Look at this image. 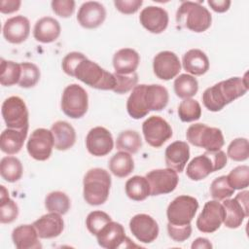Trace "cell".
I'll return each instance as SVG.
<instances>
[{"label": "cell", "instance_id": "obj_1", "mask_svg": "<svg viewBox=\"0 0 249 249\" xmlns=\"http://www.w3.org/2000/svg\"><path fill=\"white\" fill-rule=\"evenodd\" d=\"M247 90L246 75L244 78L231 77L207 88L202 93V102L207 110L218 112L233 100L243 96Z\"/></svg>", "mask_w": 249, "mask_h": 249}, {"label": "cell", "instance_id": "obj_2", "mask_svg": "<svg viewBox=\"0 0 249 249\" xmlns=\"http://www.w3.org/2000/svg\"><path fill=\"white\" fill-rule=\"evenodd\" d=\"M72 77L96 89L113 90L116 86L114 74L101 68L96 62L89 60L87 56L76 65Z\"/></svg>", "mask_w": 249, "mask_h": 249}, {"label": "cell", "instance_id": "obj_3", "mask_svg": "<svg viewBox=\"0 0 249 249\" xmlns=\"http://www.w3.org/2000/svg\"><path fill=\"white\" fill-rule=\"evenodd\" d=\"M83 186V196L86 202L89 205H101L108 199L111 176L103 168H91L85 174Z\"/></svg>", "mask_w": 249, "mask_h": 249}, {"label": "cell", "instance_id": "obj_4", "mask_svg": "<svg viewBox=\"0 0 249 249\" xmlns=\"http://www.w3.org/2000/svg\"><path fill=\"white\" fill-rule=\"evenodd\" d=\"M176 21L179 25L193 32L200 33L211 26L212 17L200 2L184 1L176 12Z\"/></svg>", "mask_w": 249, "mask_h": 249}, {"label": "cell", "instance_id": "obj_5", "mask_svg": "<svg viewBox=\"0 0 249 249\" xmlns=\"http://www.w3.org/2000/svg\"><path fill=\"white\" fill-rule=\"evenodd\" d=\"M227 164L226 153L206 151L204 154L194 158L187 165V176L193 181H200L212 172L221 170Z\"/></svg>", "mask_w": 249, "mask_h": 249}, {"label": "cell", "instance_id": "obj_6", "mask_svg": "<svg viewBox=\"0 0 249 249\" xmlns=\"http://www.w3.org/2000/svg\"><path fill=\"white\" fill-rule=\"evenodd\" d=\"M187 140L194 146L203 148L208 152L221 150L225 144L224 135L220 128L208 126L205 124H195L188 127Z\"/></svg>", "mask_w": 249, "mask_h": 249}, {"label": "cell", "instance_id": "obj_7", "mask_svg": "<svg viewBox=\"0 0 249 249\" xmlns=\"http://www.w3.org/2000/svg\"><path fill=\"white\" fill-rule=\"evenodd\" d=\"M89 97L87 91L77 84L67 86L61 96V110L71 119H80L88 111Z\"/></svg>", "mask_w": 249, "mask_h": 249}, {"label": "cell", "instance_id": "obj_8", "mask_svg": "<svg viewBox=\"0 0 249 249\" xmlns=\"http://www.w3.org/2000/svg\"><path fill=\"white\" fill-rule=\"evenodd\" d=\"M198 201L191 196H179L168 205L166 216L168 223L174 226H186L191 224L196 210Z\"/></svg>", "mask_w": 249, "mask_h": 249}, {"label": "cell", "instance_id": "obj_9", "mask_svg": "<svg viewBox=\"0 0 249 249\" xmlns=\"http://www.w3.org/2000/svg\"><path fill=\"white\" fill-rule=\"evenodd\" d=\"M248 191L238 193L234 198H226L223 202L225 212L223 223L229 229H237L249 216Z\"/></svg>", "mask_w": 249, "mask_h": 249}, {"label": "cell", "instance_id": "obj_10", "mask_svg": "<svg viewBox=\"0 0 249 249\" xmlns=\"http://www.w3.org/2000/svg\"><path fill=\"white\" fill-rule=\"evenodd\" d=\"M2 117L9 128H28V110L25 102L18 96H10L2 104Z\"/></svg>", "mask_w": 249, "mask_h": 249}, {"label": "cell", "instance_id": "obj_11", "mask_svg": "<svg viewBox=\"0 0 249 249\" xmlns=\"http://www.w3.org/2000/svg\"><path fill=\"white\" fill-rule=\"evenodd\" d=\"M142 131L146 142L154 147H161L172 136L170 124L160 116H152L142 124Z\"/></svg>", "mask_w": 249, "mask_h": 249}, {"label": "cell", "instance_id": "obj_12", "mask_svg": "<svg viewBox=\"0 0 249 249\" xmlns=\"http://www.w3.org/2000/svg\"><path fill=\"white\" fill-rule=\"evenodd\" d=\"M53 147V133L47 128L35 129L29 136L26 144L29 156L40 161L47 160L51 157Z\"/></svg>", "mask_w": 249, "mask_h": 249}, {"label": "cell", "instance_id": "obj_13", "mask_svg": "<svg viewBox=\"0 0 249 249\" xmlns=\"http://www.w3.org/2000/svg\"><path fill=\"white\" fill-rule=\"evenodd\" d=\"M145 177L150 186V196L169 194L176 189L179 182L177 172L168 167L151 170Z\"/></svg>", "mask_w": 249, "mask_h": 249}, {"label": "cell", "instance_id": "obj_14", "mask_svg": "<svg viewBox=\"0 0 249 249\" xmlns=\"http://www.w3.org/2000/svg\"><path fill=\"white\" fill-rule=\"evenodd\" d=\"M225 212L219 200L207 201L196 219V228L204 233L216 231L222 225Z\"/></svg>", "mask_w": 249, "mask_h": 249}, {"label": "cell", "instance_id": "obj_15", "mask_svg": "<svg viewBox=\"0 0 249 249\" xmlns=\"http://www.w3.org/2000/svg\"><path fill=\"white\" fill-rule=\"evenodd\" d=\"M129 229L136 239L142 243H152L159 235L157 221L148 214L134 215L129 221Z\"/></svg>", "mask_w": 249, "mask_h": 249}, {"label": "cell", "instance_id": "obj_16", "mask_svg": "<svg viewBox=\"0 0 249 249\" xmlns=\"http://www.w3.org/2000/svg\"><path fill=\"white\" fill-rule=\"evenodd\" d=\"M86 147L90 155L94 157H104L108 155L114 147L113 136L107 128L95 126L88 132Z\"/></svg>", "mask_w": 249, "mask_h": 249}, {"label": "cell", "instance_id": "obj_17", "mask_svg": "<svg viewBox=\"0 0 249 249\" xmlns=\"http://www.w3.org/2000/svg\"><path fill=\"white\" fill-rule=\"evenodd\" d=\"M155 75L163 81L175 78L181 71V62L176 53L170 51H162L157 53L153 59Z\"/></svg>", "mask_w": 249, "mask_h": 249}, {"label": "cell", "instance_id": "obj_18", "mask_svg": "<svg viewBox=\"0 0 249 249\" xmlns=\"http://www.w3.org/2000/svg\"><path fill=\"white\" fill-rule=\"evenodd\" d=\"M99 246L106 249H117L122 246L125 247V242L129 238L125 235L122 224L110 221L95 235Z\"/></svg>", "mask_w": 249, "mask_h": 249}, {"label": "cell", "instance_id": "obj_19", "mask_svg": "<svg viewBox=\"0 0 249 249\" xmlns=\"http://www.w3.org/2000/svg\"><path fill=\"white\" fill-rule=\"evenodd\" d=\"M106 18V10L104 6L96 1H88L81 5L77 20L81 26L88 29H93L100 26Z\"/></svg>", "mask_w": 249, "mask_h": 249}, {"label": "cell", "instance_id": "obj_20", "mask_svg": "<svg viewBox=\"0 0 249 249\" xmlns=\"http://www.w3.org/2000/svg\"><path fill=\"white\" fill-rule=\"evenodd\" d=\"M139 20L142 26L149 32L160 34L166 29L169 18L167 12L163 8L148 6L141 11Z\"/></svg>", "mask_w": 249, "mask_h": 249}, {"label": "cell", "instance_id": "obj_21", "mask_svg": "<svg viewBox=\"0 0 249 249\" xmlns=\"http://www.w3.org/2000/svg\"><path fill=\"white\" fill-rule=\"evenodd\" d=\"M30 33V22L23 16H16L8 18L3 25V36L12 44L24 42Z\"/></svg>", "mask_w": 249, "mask_h": 249}, {"label": "cell", "instance_id": "obj_22", "mask_svg": "<svg viewBox=\"0 0 249 249\" xmlns=\"http://www.w3.org/2000/svg\"><path fill=\"white\" fill-rule=\"evenodd\" d=\"M190 159V147L187 142L174 141L167 146L164 153L165 164L176 172H182Z\"/></svg>", "mask_w": 249, "mask_h": 249}, {"label": "cell", "instance_id": "obj_23", "mask_svg": "<svg viewBox=\"0 0 249 249\" xmlns=\"http://www.w3.org/2000/svg\"><path fill=\"white\" fill-rule=\"evenodd\" d=\"M40 238L49 239L58 236L64 229V222L60 214L50 212L41 216L32 224Z\"/></svg>", "mask_w": 249, "mask_h": 249}, {"label": "cell", "instance_id": "obj_24", "mask_svg": "<svg viewBox=\"0 0 249 249\" xmlns=\"http://www.w3.org/2000/svg\"><path fill=\"white\" fill-rule=\"evenodd\" d=\"M51 131L53 136L54 148L58 151H66L76 142L74 127L65 121H57L53 124Z\"/></svg>", "mask_w": 249, "mask_h": 249}, {"label": "cell", "instance_id": "obj_25", "mask_svg": "<svg viewBox=\"0 0 249 249\" xmlns=\"http://www.w3.org/2000/svg\"><path fill=\"white\" fill-rule=\"evenodd\" d=\"M12 239L18 249H39L42 244L33 225H19L12 232Z\"/></svg>", "mask_w": 249, "mask_h": 249}, {"label": "cell", "instance_id": "obj_26", "mask_svg": "<svg viewBox=\"0 0 249 249\" xmlns=\"http://www.w3.org/2000/svg\"><path fill=\"white\" fill-rule=\"evenodd\" d=\"M60 24L52 17H44L38 19L34 25L33 36L36 41L41 43L54 42L60 35Z\"/></svg>", "mask_w": 249, "mask_h": 249}, {"label": "cell", "instance_id": "obj_27", "mask_svg": "<svg viewBox=\"0 0 249 249\" xmlns=\"http://www.w3.org/2000/svg\"><path fill=\"white\" fill-rule=\"evenodd\" d=\"M140 62L138 53L130 48L121 49L113 56V66L117 74H131L135 72Z\"/></svg>", "mask_w": 249, "mask_h": 249}, {"label": "cell", "instance_id": "obj_28", "mask_svg": "<svg viewBox=\"0 0 249 249\" xmlns=\"http://www.w3.org/2000/svg\"><path fill=\"white\" fill-rule=\"evenodd\" d=\"M28 128L17 129L9 128L4 129L0 135V148L1 151L7 155L18 154L24 143L27 136Z\"/></svg>", "mask_w": 249, "mask_h": 249}, {"label": "cell", "instance_id": "obj_29", "mask_svg": "<svg viewBox=\"0 0 249 249\" xmlns=\"http://www.w3.org/2000/svg\"><path fill=\"white\" fill-rule=\"evenodd\" d=\"M182 65L188 73L195 76H200L208 71L209 59L201 50L192 49L183 55Z\"/></svg>", "mask_w": 249, "mask_h": 249}, {"label": "cell", "instance_id": "obj_30", "mask_svg": "<svg viewBox=\"0 0 249 249\" xmlns=\"http://www.w3.org/2000/svg\"><path fill=\"white\" fill-rule=\"evenodd\" d=\"M146 85H138L132 89L126 101V110L128 115L135 120L146 117L150 110L145 100Z\"/></svg>", "mask_w": 249, "mask_h": 249}, {"label": "cell", "instance_id": "obj_31", "mask_svg": "<svg viewBox=\"0 0 249 249\" xmlns=\"http://www.w3.org/2000/svg\"><path fill=\"white\" fill-rule=\"evenodd\" d=\"M167 89L161 85H146L145 100L150 111H161L168 103Z\"/></svg>", "mask_w": 249, "mask_h": 249}, {"label": "cell", "instance_id": "obj_32", "mask_svg": "<svg viewBox=\"0 0 249 249\" xmlns=\"http://www.w3.org/2000/svg\"><path fill=\"white\" fill-rule=\"evenodd\" d=\"M109 169L116 177L124 178L133 171L134 160L129 153L120 151L110 159Z\"/></svg>", "mask_w": 249, "mask_h": 249}, {"label": "cell", "instance_id": "obj_33", "mask_svg": "<svg viewBox=\"0 0 249 249\" xmlns=\"http://www.w3.org/2000/svg\"><path fill=\"white\" fill-rule=\"evenodd\" d=\"M126 196L135 201H142L150 196V186L146 177L135 175L125 183Z\"/></svg>", "mask_w": 249, "mask_h": 249}, {"label": "cell", "instance_id": "obj_34", "mask_svg": "<svg viewBox=\"0 0 249 249\" xmlns=\"http://www.w3.org/2000/svg\"><path fill=\"white\" fill-rule=\"evenodd\" d=\"M23 172L20 160L16 157H4L0 161V174L2 178L10 183L18 181Z\"/></svg>", "mask_w": 249, "mask_h": 249}, {"label": "cell", "instance_id": "obj_35", "mask_svg": "<svg viewBox=\"0 0 249 249\" xmlns=\"http://www.w3.org/2000/svg\"><path fill=\"white\" fill-rule=\"evenodd\" d=\"M174 91L180 98H192L198 90L197 80L189 74H181L174 81Z\"/></svg>", "mask_w": 249, "mask_h": 249}, {"label": "cell", "instance_id": "obj_36", "mask_svg": "<svg viewBox=\"0 0 249 249\" xmlns=\"http://www.w3.org/2000/svg\"><path fill=\"white\" fill-rule=\"evenodd\" d=\"M18 216V204L9 197V192L5 186L1 185L0 193V222L2 224H10Z\"/></svg>", "mask_w": 249, "mask_h": 249}, {"label": "cell", "instance_id": "obj_37", "mask_svg": "<svg viewBox=\"0 0 249 249\" xmlns=\"http://www.w3.org/2000/svg\"><path fill=\"white\" fill-rule=\"evenodd\" d=\"M21 74L20 63L1 58L0 84L4 87H11L18 84Z\"/></svg>", "mask_w": 249, "mask_h": 249}, {"label": "cell", "instance_id": "obj_38", "mask_svg": "<svg viewBox=\"0 0 249 249\" xmlns=\"http://www.w3.org/2000/svg\"><path fill=\"white\" fill-rule=\"evenodd\" d=\"M142 147L140 134L135 130L122 131L116 141V148L120 151H124L129 154L137 153Z\"/></svg>", "mask_w": 249, "mask_h": 249}, {"label": "cell", "instance_id": "obj_39", "mask_svg": "<svg viewBox=\"0 0 249 249\" xmlns=\"http://www.w3.org/2000/svg\"><path fill=\"white\" fill-rule=\"evenodd\" d=\"M45 206L49 212H55L60 215H64L70 209L71 202L65 193L55 191L47 195L45 198Z\"/></svg>", "mask_w": 249, "mask_h": 249}, {"label": "cell", "instance_id": "obj_40", "mask_svg": "<svg viewBox=\"0 0 249 249\" xmlns=\"http://www.w3.org/2000/svg\"><path fill=\"white\" fill-rule=\"evenodd\" d=\"M178 116L184 123L197 121L201 117V107L195 99H184L178 106Z\"/></svg>", "mask_w": 249, "mask_h": 249}, {"label": "cell", "instance_id": "obj_41", "mask_svg": "<svg viewBox=\"0 0 249 249\" xmlns=\"http://www.w3.org/2000/svg\"><path fill=\"white\" fill-rule=\"evenodd\" d=\"M21 74L18 82L20 88L29 89L36 86L40 79V70L36 64L31 62H21Z\"/></svg>", "mask_w": 249, "mask_h": 249}, {"label": "cell", "instance_id": "obj_42", "mask_svg": "<svg viewBox=\"0 0 249 249\" xmlns=\"http://www.w3.org/2000/svg\"><path fill=\"white\" fill-rule=\"evenodd\" d=\"M234 189L230 185L227 176H220L213 180L210 185V195L215 200H224L231 197Z\"/></svg>", "mask_w": 249, "mask_h": 249}, {"label": "cell", "instance_id": "obj_43", "mask_svg": "<svg viewBox=\"0 0 249 249\" xmlns=\"http://www.w3.org/2000/svg\"><path fill=\"white\" fill-rule=\"evenodd\" d=\"M227 156L234 161L246 160L249 157V143L246 138L233 139L227 151Z\"/></svg>", "mask_w": 249, "mask_h": 249}, {"label": "cell", "instance_id": "obj_44", "mask_svg": "<svg viewBox=\"0 0 249 249\" xmlns=\"http://www.w3.org/2000/svg\"><path fill=\"white\" fill-rule=\"evenodd\" d=\"M227 178L234 190L246 189L249 185V167L247 165L236 166L229 173Z\"/></svg>", "mask_w": 249, "mask_h": 249}, {"label": "cell", "instance_id": "obj_45", "mask_svg": "<svg viewBox=\"0 0 249 249\" xmlns=\"http://www.w3.org/2000/svg\"><path fill=\"white\" fill-rule=\"evenodd\" d=\"M110 221H112V219L107 213L100 210H95L87 216L86 226L90 233L96 235L98 231Z\"/></svg>", "mask_w": 249, "mask_h": 249}, {"label": "cell", "instance_id": "obj_46", "mask_svg": "<svg viewBox=\"0 0 249 249\" xmlns=\"http://www.w3.org/2000/svg\"><path fill=\"white\" fill-rule=\"evenodd\" d=\"M116 79V86L113 89L114 92L119 94H124L133 89L137 86L138 75L136 72L131 74H117L114 73Z\"/></svg>", "mask_w": 249, "mask_h": 249}, {"label": "cell", "instance_id": "obj_47", "mask_svg": "<svg viewBox=\"0 0 249 249\" xmlns=\"http://www.w3.org/2000/svg\"><path fill=\"white\" fill-rule=\"evenodd\" d=\"M51 5L53 13L60 18H69L75 11V1L73 0H53Z\"/></svg>", "mask_w": 249, "mask_h": 249}, {"label": "cell", "instance_id": "obj_48", "mask_svg": "<svg viewBox=\"0 0 249 249\" xmlns=\"http://www.w3.org/2000/svg\"><path fill=\"white\" fill-rule=\"evenodd\" d=\"M167 232L168 235L177 242H183L187 240L192 234V226L191 224L186 226H174L167 224Z\"/></svg>", "mask_w": 249, "mask_h": 249}, {"label": "cell", "instance_id": "obj_49", "mask_svg": "<svg viewBox=\"0 0 249 249\" xmlns=\"http://www.w3.org/2000/svg\"><path fill=\"white\" fill-rule=\"evenodd\" d=\"M86 55L79 52H72L67 53L63 59H62V70L65 72V74L72 77V73L76 65L79 63L80 60H82Z\"/></svg>", "mask_w": 249, "mask_h": 249}, {"label": "cell", "instance_id": "obj_50", "mask_svg": "<svg viewBox=\"0 0 249 249\" xmlns=\"http://www.w3.org/2000/svg\"><path fill=\"white\" fill-rule=\"evenodd\" d=\"M142 0H116L114 5L116 9L124 15L135 14L142 6Z\"/></svg>", "mask_w": 249, "mask_h": 249}, {"label": "cell", "instance_id": "obj_51", "mask_svg": "<svg viewBox=\"0 0 249 249\" xmlns=\"http://www.w3.org/2000/svg\"><path fill=\"white\" fill-rule=\"evenodd\" d=\"M21 2L19 0H1L0 12L2 14H12L19 10Z\"/></svg>", "mask_w": 249, "mask_h": 249}, {"label": "cell", "instance_id": "obj_52", "mask_svg": "<svg viewBox=\"0 0 249 249\" xmlns=\"http://www.w3.org/2000/svg\"><path fill=\"white\" fill-rule=\"evenodd\" d=\"M207 3L210 6V8L216 13L227 12L230 9V6L231 4V2L230 0H218V1L209 0Z\"/></svg>", "mask_w": 249, "mask_h": 249}, {"label": "cell", "instance_id": "obj_53", "mask_svg": "<svg viewBox=\"0 0 249 249\" xmlns=\"http://www.w3.org/2000/svg\"><path fill=\"white\" fill-rule=\"evenodd\" d=\"M192 249H196V248H206V249H211L212 248V244L211 242L204 237H197L193 243H192Z\"/></svg>", "mask_w": 249, "mask_h": 249}]
</instances>
